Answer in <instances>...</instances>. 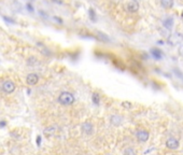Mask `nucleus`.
I'll list each match as a JSON object with an SVG mask.
<instances>
[{"label": "nucleus", "mask_w": 183, "mask_h": 155, "mask_svg": "<svg viewBox=\"0 0 183 155\" xmlns=\"http://www.w3.org/2000/svg\"><path fill=\"white\" fill-rule=\"evenodd\" d=\"M26 82H27L28 85L32 86L36 85L37 83L39 82V75L37 73H29L26 78Z\"/></svg>", "instance_id": "5"}, {"label": "nucleus", "mask_w": 183, "mask_h": 155, "mask_svg": "<svg viewBox=\"0 0 183 155\" xmlns=\"http://www.w3.org/2000/svg\"><path fill=\"white\" fill-rule=\"evenodd\" d=\"M122 105H123V107H125V108H131L130 102H126V101H125V102H123Z\"/></svg>", "instance_id": "16"}, {"label": "nucleus", "mask_w": 183, "mask_h": 155, "mask_svg": "<svg viewBox=\"0 0 183 155\" xmlns=\"http://www.w3.org/2000/svg\"><path fill=\"white\" fill-rule=\"evenodd\" d=\"M88 14H90V19H92V21H95V17H96V14L94 13L93 9H90V11H88Z\"/></svg>", "instance_id": "15"}, {"label": "nucleus", "mask_w": 183, "mask_h": 155, "mask_svg": "<svg viewBox=\"0 0 183 155\" xmlns=\"http://www.w3.org/2000/svg\"><path fill=\"white\" fill-rule=\"evenodd\" d=\"M81 129L85 135H90L94 131V126H93V124L90 122H85L82 124Z\"/></svg>", "instance_id": "7"}, {"label": "nucleus", "mask_w": 183, "mask_h": 155, "mask_svg": "<svg viewBox=\"0 0 183 155\" xmlns=\"http://www.w3.org/2000/svg\"><path fill=\"white\" fill-rule=\"evenodd\" d=\"M54 133H55V128H54V127H47V128H45L44 131H43L44 136H46V137H51V136H53Z\"/></svg>", "instance_id": "10"}, {"label": "nucleus", "mask_w": 183, "mask_h": 155, "mask_svg": "<svg viewBox=\"0 0 183 155\" xmlns=\"http://www.w3.org/2000/svg\"><path fill=\"white\" fill-rule=\"evenodd\" d=\"M124 155H137V153H136V151L133 148H127L124 151Z\"/></svg>", "instance_id": "13"}, {"label": "nucleus", "mask_w": 183, "mask_h": 155, "mask_svg": "<svg viewBox=\"0 0 183 155\" xmlns=\"http://www.w3.org/2000/svg\"><path fill=\"white\" fill-rule=\"evenodd\" d=\"M77 155H83V154H77Z\"/></svg>", "instance_id": "18"}, {"label": "nucleus", "mask_w": 183, "mask_h": 155, "mask_svg": "<svg viewBox=\"0 0 183 155\" xmlns=\"http://www.w3.org/2000/svg\"><path fill=\"white\" fill-rule=\"evenodd\" d=\"M15 84L13 81H11V80H6V81H4L3 83H2V90H3L4 93H6V94H11V93H13L15 90Z\"/></svg>", "instance_id": "2"}, {"label": "nucleus", "mask_w": 183, "mask_h": 155, "mask_svg": "<svg viewBox=\"0 0 183 155\" xmlns=\"http://www.w3.org/2000/svg\"><path fill=\"white\" fill-rule=\"evenodd\" d=\"M121 121H122V118L120 117V116H112L111 117V123L112 124H115V125H120L121 124Z\"/></svg>", "instance_id": "12"}, {"label": "nucleus", "mask_w": 183, "mask_h": 155, "mask_svg": "<svg viewBox=\"0 0 183 155\" xmlns=\"http://www.w3.org/2000/svg\"><path fill=\"white\" fill-rule=\"evenodd\" d=\"M179 54L183 57V44L180 45V47H179Z\"/></svg>", "instance_id": "17"}, {"label": "nucleus", "mask_w": 183, "mask_h": 155, "mask_svg": "<svg viewBox=\"0 0 183 155\" xmlns=\"http://www.w3.org/2000/svg\"><path fill=\"white\" fill-rule=\"evenodd\" d=\"M161 6L166 10L171 9L173 6V0H161Z\"/></svg>", "instance_id": "8"}, {"label": "nucleus", "mask_w": 183, "mask_h": 155, "mask_svg": "<svg viewBox=\"0 0 183 155\" xmlns=\"http://www.w3.org/2000/svg\"><path fill=\"white\" fill-rule=\"evenodd\" d=\"M74 95L70 92H62L58 96V102L62 105H71L74 102Z\"/></svg>", "instance_id": "1"}, {"label": "nucleus", "mask_w": 183, "mask_h": 155, "mask_svg": "<svg viewBox=\"0 0 183 155\" xmlns=\"http://www.w3.org/2000/svg\"><path fill=\"white\" fill-rule=\"evenodd\" d=\"M179 145H180L179 140L176 139V138H169V139L166 140V146L170 150H177Z\"/></svg>", "instance_id": "4"}, {"label": "nucleus", "mask_w": 183, "mask_h": 155, "mask_svg": "<svg viewBox=\"0 0 183 155\" xmlns=\"http://www.w3.org/2000/svg\"><path fill=\"white\" fill-rule=\"evenodd\" d=\"M172 25H173V19L171 18V17H169V18L165 19L164 21V26H165L166 28H169V29H171Z\"/></svg>", "instance_id": "11"}, {"label": "nucleus", "mask_w": 183, "mask_h": 155, "mask_svg": "<svg viewBox=\"0 0 183 155\" xmlns=\"http://www.w3.org/2000/svg\"><path fill=\"white\" fill-rule=\"evenodd\" d=\"M126 9L129 13H136L139 10V3H138L136 0H133V1H129L126 6Z\"/></svg>", "instance_id": "6"}, {"label": "nucleus", "mask_w": 183, "mask_h": 155, "mask_svg": "<svg viewBox=\"0 0 183 155\" xmlns=\"http://www.w3.org/2000/svg\"><path fill=\"white\" fill-rule=\"evenodd\" d=\"M93 101H94L95 105H98L99 103V95L98 94H93Z\"/></svg>", "instance_id": "14"}, {"label": "nucleus", "mask_w": 183, "mask_h": 155, "mask_svg": "<svg viewBox=\"0 0 183 155\" xmlns=\"http://www.w3.org/2000/svg\"><path fill=\"white\" fill-rule=\"evenodd\" d=\"M151 53H152V56L154 58H156V59H161V51H159L158 49H152V51H151Z\"/></svg>", "instance_id": "9"}, {"label": "nucleus", "mask_w": 183, "mask_h": 155, "mask_svg": "<svg viewBox=\"0 0 183 155\" xmlns=\"http://www.w3.org/2000/svg\"><path fill=\"white\" fill-rule=\"evenodd\" d=\"M136 137H137V139L139 140L140 142H145L149 140V138H150V133H149L148 130H145V129H139V130L136 133Z\"/></svg>", "instance_id": "3"}]
</instances>
